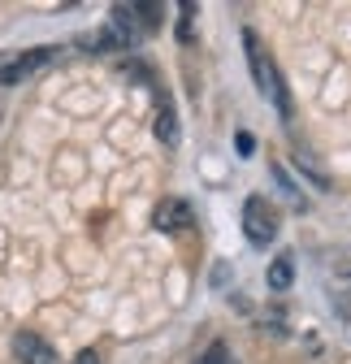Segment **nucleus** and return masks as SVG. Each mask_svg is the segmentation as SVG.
Here are the masks:
<instances>
[{"label": "nucleus", "mask_w": 351, "mask_h": 364, "mask_svg": "<svg viewBox=\"0 0 351 364\" xmlns=\"http://www.w3.org/2000/svg\"><path fill=\"white\" fill-rule=\"evenodd\" d=\"M243 48H247V65H252V78H256V87H260V96H265L282 117H291L286 82H282V74H278L274 57L265 53V43H260V35H256V31H243Z\"/></svg>", "instance_id": "f257e3e1"}, {"label": "nucleus", "mask_w": 351, "mask_h": 364, "mask_svg": "<svg viewBox=\"0 0 351 364\" xmlns=\"http://www.w3.org/2000/svg\"><path fill=\"white\" fill-rule=\"evenodd\" d=\"M53 61V48H26V53H5L0 57V87H18L31 74H39Z\"/></svg>", "instance_id": "f03ea898"}, {"label": "nucleus", "mask_w": 351, "mask_h": 364, "mask_svg": "<svg viewBox=\"0 0 351 364\" xmlns=\"http://www.w3.org/2000/svg\"><path fill=\"white\" fill-rule=\"evenodd\" d=\"M243 235H247L256 247L274 243V235H278V213H274V204H269L265 196H252V200H247V208H243Z\"/></svg>", "instance_id": "7ed1b4c3"}, {"label": "nucleus", "mask_w": 351, "mask_h": 364, "mask_svg": "<svg viewBox=\"0 0 351 364\" xmlns=\"http://www.w3.org/2000/svg\"><path fill=\"white\" fill-rule=\"evenodd\" d=\"M14 355H18L22 364H57V351H53V343H43L35 330H22V334L14 338Z\"/></svg>", "instance_id": "20e7f679"}, {"label": "nucleus", "mask_w": 351, "mask_h": 364, "mask_svg": "<svg viewBox=\"0 0 351 364\" xmlns=\"http://www.w3.org/2000/svg\"><path fill=\"white\" fill-rule=\"evenodd\" d=\"M191 221H195V213H191L187 200H161V208H156V225H161V230H187Z\"/></svg>", "instance_id": "39448f33"}, {"label": "nucleus", "mask_w": 351, "mask_h": 364, "mask_svg": "<svg viewBox=\"0 0 351 364\" xmlns=\"http://www.w3.org/2000/svg\"><path fill=\"white\" fill-rule=\"evenodd\" d=\"M269 287H274V291H286V287H291V256H278V260H274Z\"/></svg>", "instance_id": "423d86ee"}, {"label": "nucleus", "mask_w": 351, "mask_h": 364, "mask_svg": "<svg viewBox=\"0 0 351 364\" xmlns=\"http://www.w3.org/2000/svg\"><path fill=\"white\" fill-rule=\"evenodd\" d=\"M200 364H234V355H230V347H226V343H212V347L200 355Z\"/></svg>", "instance_id": "0eeeda50"}, {"label": "nucleus", "mask_w": 351, "mask_h": 364, "mask_svg": "<svg viewBox=\"0 0 351 364\" xmlns=\"http://www.w3.org/2000/svg\"><path fill=\"white\" fill-rule=\"evenodd\" d=\"M74 364H100V360H96V351H82V355H78Z\"/></svg>", "instance_id": "6e6552de"}]
</instances>
